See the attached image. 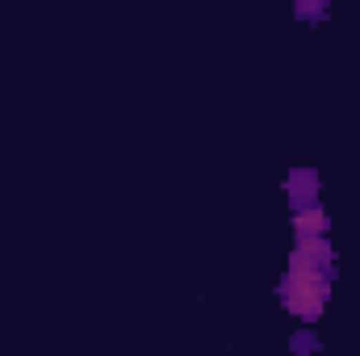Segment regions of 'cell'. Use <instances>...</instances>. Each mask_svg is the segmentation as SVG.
<instances>
[{
	"label": "cell",
	"instance_id": "obj_1",
	"mask_svg": "<svg viewBox=\"0 0 360 356\" xmlns=\"http://www.w3.org/2000/svg\"><path fill=\"white\" fill-rule=\"evenodd\" d=\"M323 293H327V285H323L319 272H310V268H293V276H289V302H293V310L314 314V310L323 306Z\"/></svg>",
	"mask_w": 360,
	"mask_h": 356
}]
</instances>
